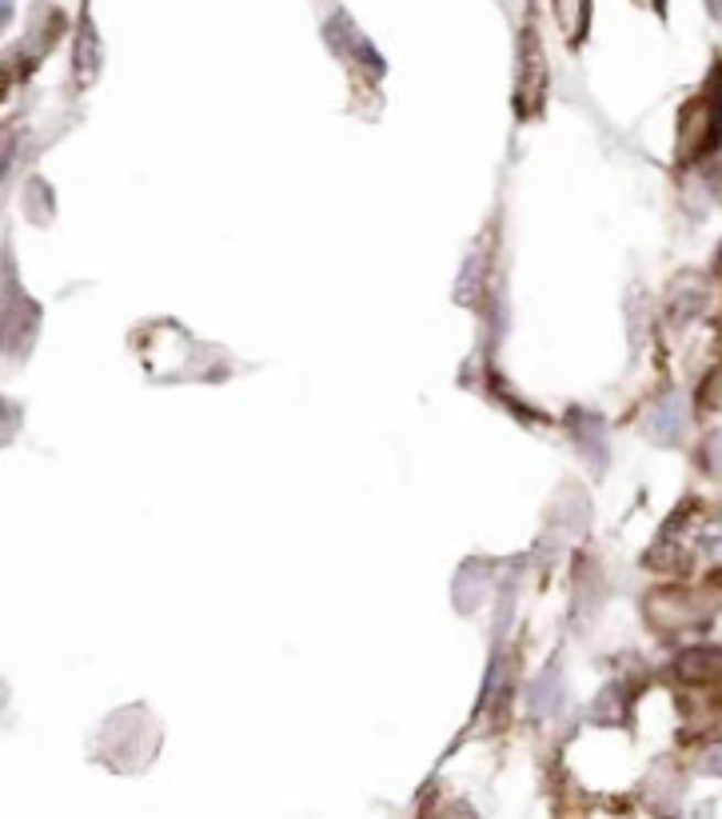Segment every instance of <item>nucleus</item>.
<instances>
[{
    "instance_id": "nucleus-1",
    "label": "nucleus",
    "mask_w": 722,
    "mask_h": 819,
    "mask_svg": "<svg viewBox=\"0 0 722 819\" xmlns=\"http://www.w3.org/2000/svg\"><path fill=\"white\" fill-rule=\"evenodd\" d=\"M36 328H41V305L21 288L12 253L4 248V260H0V352L29 357Z\"/></svg>"
},
{
    "instance_id": "nucleus-2",
    "label": "nucleus",
    "mask_w": 722,
    "mask_h": 819,
    "mask_svg": "<svg viewBox=\"0 0 722 819\" xmlns=\"http://www.w3.org/2000/svg\"><path fill=\"white\" fill-rule=\"evenodd\" d=\"M707 611L699 608V599L687 596V592H655L647 599V620L655 624L659 631H682V628H694Z\"/></svg>"
},
{
    "instance_id": "nucleus-3",
    "label": "nucleus",
    "mask_w": 722,
    "mask_h": 819,
    "mask_svg": "<svg viewBox=\"0 0 722 819\" xmlns=\"http://www.w3.org/2000/svg\"><path fill=\"white\" fill-rule=\"evenodd\" d=\"M647 436L650 440L667 444V448H675V444L687 436V404H682L679 392H667V396L650 408L647 416Z\"/></svg>"
},
{
    "instance_id": "nucleus-4",
    "label": "nucleus",
    "mask_w": 722,
    "mask_h": 819,
    "mask_svg": "<svg viewBox=\"0 0 722 819\" xmlns=\"http://www.w3.org/2000/svg\"><path fill=\"white\" fill-rule=\"evenodd\" d=\"M571 432H575V440H579V453L591 460L595 472H603V468H607V424H603V416L575 408L571 412Z\"/></svg>"
},
{
    "instance_id": "nucleus-5",
    "label": "nucleus",
    "mask_w": 722,
    "mask_h": 819,
    "mask_svg": "<svg viewBox=\"0 0 722 819\" xmlns=\"http://www.w3.org/2000/svg\"><path fill=\"white\" fill-rule=\"evenodd\" d=\"M487 579H492V572H479V564H463V572H455L451 599H455V608H460L463 616H472L483 599H487Z\"/></svg>"
},
{
    "instance_id": "nucleus-6",
    "label": "nucleus",
    "mask_w": 722,
    "mask_h": 819,
    "mask_svg": "<svg viewBox=\"0 0 722 819\" xmlns=\"http://www.w3.org/2000/svg\"><path fill=\"white\" fill-rule=\"evenodd\" d=\"M679 676L687 683H711L722 676V651L719 648H691L679 656Z\"/></svg>"
},
{
    "instance_id": "nucleus-7",
    "label": "nucleus",
    "mask_w": 722,
    "mask_h": 819,
    "mask_svg": "<svg viewBox=\"0 0 722 819\" xmlns=\"http://www.w3.org/2000/svg\"><path fill=\"white\" fill-rule=\"evenodd\" d=\"M563 695H567V688H563L559 663H547V672L531 683V712L535 715H556L559 708H563Z\"/></svg>"
},
{
    "instance_id": "nucleus-8",
    "label": "nucleus",
    "mask_w": 722,
    "mask_h": 819,
    "mask_svg": "<svg viewBox=\"0 0 722 819\" xmlns=\"http://www.w3.org/2000/svg\"><path fill=\"white\" fill-rule=\"evenodd\" d=\"M702 305H707V288L694 284V276L675 280V288H670V316L675 320H694L702 312Z\"/></svg>"
},
{
    "instance_id": "nucleus-9",
    "label": "nucleus",
    "mask_w": 722,
    "mask_h": 819,
    "mask_svg": "<svg viewBox=\"0 0 722 819\" xmlns=\"http://www.w3.org/2000/svg\"><path fill=\"white\" fill-rule=\"evenodd\" d=\"M21 204H24V216H29L32 224H49L56 216V196H53V189H49V180H41V177H32L29 184H24Z\"/></svg>"
},
{
    "instance_id": "nucleus-10",
    "label": "nucleus",
    "mask_w": 722,
    "mask_h": 819,
    "mask_svg": "<svg viewBox=\"0 0 722 819\" xmlns=\"http://www.w3.org/2000/svg\"><path fill=\"white\" fill-rule=\"evenodd\" d=\"M539 88H543V56H539V41L527 32V49H524V100L527 105L539 100Z\"/></svg>"
},
{
    "instance_id": "nucleus-11",
    "label": "nucleus",
    "mask_w": 722,
    "mask_h": 819,
    "mask_svg": "<svg viewBox=\"0 0 722 819\" xmlns=\"http://www.w3.org/2000/svg\"><path fill=\"white\" fill-rule=\"evenodd\" d=\"M96 68H100V49H96V32L93 24H84L80 29V44H76V76H80L84 85L96 76Z\"/></svg>"
},
{
    "instance_id": "nucleus-12",
    "label": "nucleus",
    "mask_w": 722,
    "mask_h": 819,
    "mask_svg": "<svg viewBox=\"0 0 722 819\" xmlns=\"http://www.w3.org/2000/svg\"><path fill=\"white\" fill-rule=\"evenodd\" d=\"M591 715H595V720H603V724H618V720L627 715V700H623V688H618V683L603 688V692H599V700L591 704Z\"/></svg>"
},
{
    "instance_id": "nucleus-13",
    "label": "nucleus",
    "mask_w": 722,
    "mask_h": 819,
    "mask_svg": "<svg viewBox=\"0 0 722 819\" xmlns=\"http://www.w3.org/2000/svg\"><path fill=\"white\" fill-rule=\"evenodd\" d=\"M21 424H24L21 404H12V400L0 396V444H12V436L21 432Z\"/></svg>"
},
{
    "instance_id": "nucleus-14",
    "label": "nucleus",
    "mask_w": 722,
    "mask_h": 819,
    "mask_svg": "<svg viewBox=\"0 0 722 819\" xmlns=\"http://www.w3.org/2000/svg\"><path fill=\"white\" fill-rule=\"evenodd\" d=\"M702 464H707V472L711 476H722V428L702 444Z\"/></svg>"
}]
</instances>
